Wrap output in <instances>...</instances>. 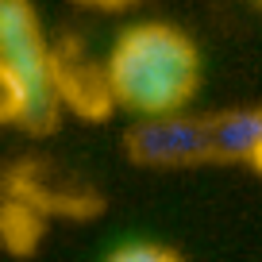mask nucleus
I'll return each mask as SVG.
<instances>
[{
  "instance_id": "obj_1",
  "label": "nucleus",
  "mask_w": 262,
  "mask_h": 262,
  "mask_svg": "<svg viewBox=\"0 0 262 262\" xmlns=\"http://www.w3.org/2000/svg\"><path fill=\"white\" fill-rule=\"evenodd\" d=\"M112 100L135 116L181 112L201 89V54L181 27L147 19L120 31L104 58Z\"/></svg>"
},
{
  "instance_id": "obj_2",
  "label": "nucleus",
  "mask_w": 262,
  "mask_h": 262,
  "mask_svg": "<svg viewBox=\"0 0 262 262\" xmlns=\"http://www.w3.org/2000/svg\"><path fill=\"white\" fill-rule=\"evenodd\" d=\"M0 62L24 89V127H54L58 93H54V47L42 31L39 12L27 0H0Z\"/></svg>"
},
{
  "instance_id": "obj_3",
  "label": "nucleus",
  "mask_w": 262,
  "mask_h": 262,
  "mask_svg": "<svg viewBox=\"0 0 262 262\" xmlns=\"http://www.w3.org/2000/svg\"><path fill=\"white\" fill-rule=\"evenodd\" d=\"M131 162L155 166V170H178V166H205L212 162L208 155V116H139V123L127 131Z\"/></svg>"
},
{
  "instance_id": "obj_4",
  "label": "nucleus",
  "mask_w": 262,
  "mask_h": 262,
  "mask_svg": "<svg viewBox=\"0 0 262 262\" xmlns=\"http://www.w3.org/2000/svg\"><path fill=\"white\" fill-rule=\"evenodd\" d=\"M54 93L62 108H74V112L100 120V116L112 112V89H108L104 66L85 62L81 54L66 47H54Z\"/></svg>"
},
{
  "instance_id": "obj_5",
  "label": "nucleus",
  "mask_w": 262,
  "mask_h": 262,
  "mask_svg": "<svg viewBox=\"0 0 262 262\" xmlns=\"http://www.w3.org/2000/svg\"><path fill=\"white\" fill-rule=\"evenodd\" d=\"M262 150V108H231L208 116V155L212 162H247Z\"/></svg>"
},
{
  "instance_id": "obj_6",
  "label": "nucleus",
  "mask_w": 262,
  "mask_h": 262,
  "mask_svg": "<svg viewBox=\"0 0 262 262\" xmlns=\"http://www.w3.org/2000/svg\"><path fill=\"white\" fill-rule=\"evenodd\" d=\"M112 262H173L178 251L173 247H162V243H150V239H131V243H120L108 251Z\"/></svg>"
},
{
  "instance_id": "obj_7",
  "label": "nucleus",
  "mask_w": 262,
  "mask_h": 262,
  "mask_svg": "<svg viewBox=\"0 0 262 262\" xmlns=\"http://www.w3.org/2000/svg\"><path fill=\"white\" fill-rule=\"evenodd\" d=\"M4 123H24V89L12 77V70L0 62V127Z\"/></svg>"
},
{
  "instance_id": "obj_8",
  "label": "nucleus",
  "mask_w": 262,
  "mask_h": 262,
  "mask_svg": "<svg viewBox=\"0 0 262 262\" xmlns=\"http://www.w3.org/2000/svg\"><path fill=\"white\" fill-rule=\"evenodd\" d=\"M74 4H85V8H100V12H120V8H131L135 0H74Z\"/></svg>"
},
{
  "instance_id": "obj_9",
  "label": "nucleus",
  "mask_w": 262,
  "mask_h": 262,
  "mask_svg": "<svg viewBox=\"0 0 262 262\" xmlns=\"http://www.w3.org/2000/svg\"><path fill=\"white\" fill-rule=\"evenodd\" d=\"M258 4H262V0H258Z\"/></svg>"
}]
</instances>
